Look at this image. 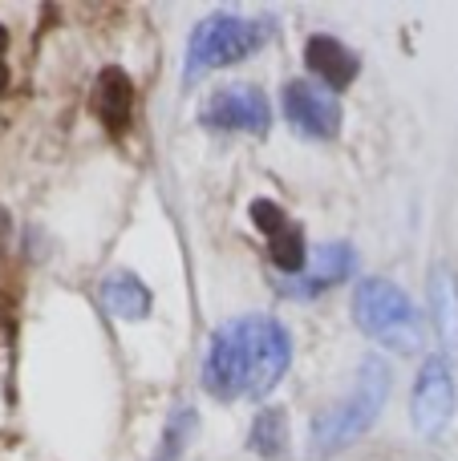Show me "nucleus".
<instances>
[{
	"mask_svg": "<svg viewBox=\"0 0 458 461\" xmlns=\"http://www.w3.org/2000/svg\"><path fill=\"white\" fill-rule=\"evenodd\" d=\"M292 357L289 332L268 316H243L219 328L207 352V381L211 397L235 401V397H264L284 376Z\"/></svg>",
	"mask_w": 458,
	"mask_h": 461,
	"instance_id": "nucleus-1",
	"label": "nucleus"
},
{
	"mask_svg": "<svg viewBox=\"0 0 458 461\" xmlns=\"http://www.w3.org/2000/svg\"><path fill=\"white\" fill-rule=\"evenodd\" d=\"M353 320L362 324L365 336H373L381 348L398 352V357L422 352V324H418V316H414V303L406 300L402 287L386 284V279H365V284H357Z\"/></svg>",
	"mask_w": 458,
	"mask_h": 461,
	"instance_id": "nucleus-2",
	"label": "nucleus"
},
{
	"mask_svg": "<svg viewBox=\"0 0 458 461\" xmlns=\"http://www.w3.org/2000/svg\"><path fill=\"white\" fill-rule=\"evenodd\" d=\"M268 41V24L260 21H243V16L232 13H215L191 32V45H187V73L183 81H199L203 73H211L215 65L240 61V57L256 53Z\"/></svg>",
	"mask_w": 458,
	"mask_h": 461,
	"instance_id": "nucleus-3",
	"label": "nucleus"
},
{
	"mask_svg": "<svg viewBox=\"0 0 458 461\" xmlns=\"http://www.w3.org/2000/svg\"><path fill=\"white\" fill-rule=\"evenodd\" d=\"M389 389V373L381 360H365L362 376H357L353 397L345 401L341 409H333L329 417H321L313 429V449H337L345 441H353L357 433L370 429V421L381 413V401H386Z\"/></svg>",
	"mask_w": 458,
	"mask_h": 461,
	"instance_id": "nucleus-4",
	"label": "nucleus"
},
{
	"mask_svg": "<svg viewBox=\"0 0 458 461\" xmlns=\"http://www.w3.org/2000/svg\"><path fill=\"white\" fill-rule=\"evenodd\" d=\"M199 118H203V126H211V130H248V134H264L272 113H268V102L260 89L227 86V89H219V94L207 97Z\"/></svg>",
	"mask_w": 458,
	"mask_h": 461,
	"instance_id": "nucleus-5",
	"label": "nucleus"
},
{
	"mask_svg": "<svg viewBox=\"0 0 458 461\" xmlns=\"http://www.w3.org/2000/svg\"><path fill=\"white\" fill-rule=\"evenodd\" d=\"M284 113L308 138H333L341 130V105L329 89L313 81H289L284 86Z\"/></svg>",
	"mask_w": 458,
	"mask_h": 461,
	"instance_id": "nucleus-6",
	"label": "nucleus"
},
{
	"mask_svg": "<svg viewBox=\"0 0 458 461\" xmlns=\"http://www.w3.org/2000/svg\"><path fill=\"white\" fill-rule=\"evenodd\" d=\"M454 413V381L451 368H446L443 357H430L418 373V384H414V425L418 433L435 438Z\"/></svg>",
	"mask_w": 458,
	"mask_h": 461,
	"instance_id": "nucleus-7",
	"label": "nucleus"
},
{
	"mask_svg": "<svg viewBox=\"0 0 458 461\" xmlns=\"http://www.w3.org/2000/svg\"><path fill=\"white\" fill-rule=\"evenodd\" d=\"M252 219L268 235V255H272L276 267L289 271V276H305V239H300V227L289 223V215L268 199L252 203Z\"/></svg>",
	"mask_w": 458,
	"mask_h": 461,
	"instance_id": "nucleus-8",
	"label": "nucleus"
},
{
	"mask_svg": "<svg viewBox=\"0 0 458 461\" xmlns=\"http://www.w3.org/2000/svg\"><path fill=\"white\" fill-rule=\"evenodd\" d=\"M353 271V247L349 243H329L316 251V263L308 276H292V279H280V292L284 295H297V300H308V295L325 292L329 284H341L349 279Z\"/></svg>",
	"mask_w": 458,
	"mask_h": 461,
	"instance_id": "nucleus-9",
	"label": "nucleus"
},
{
	"mask_svg": "<svg viewBox=\"0 0 458 461\" xmlns=\"http://www.w3.org/2000/svg\"><path fill=\"white\" fill-rule=\"evenodd\" d=\"M94 110L102 118V126L110 130L114 138L126 134L130 126V110H134V86L122 69H105L94 86Z\"/></svg>",
	"mask_w": 458,
	"mask_h": 461,
	"instance_id": "nucleus-10",
	"label": "nucleus"
},
{
	"mask_svg": "<svg viewBox=\"0 0 458 461\" xmlns=\"http://www.w3.org/2000/svg\"><path fill=\"white\" fill-rule=\"evenodd\" d=\"M305 57H308V65H313V73H321L325 86H333V89H345L349 81L357 77V57L333 37H313Z\"/></svg>",
	"mask_w": 458,
	"mask_h": 461,
	"instance_id": "nucleus-11",
	"label": "nucleus"
},
{
	"mask_svg": "<svg viewBox=\"0 0 458 461\" xmlns=\"http://www.w3.org/2000/svg\"><path fill=\"white\" fill-rule=\"evenodd\" d=\"M102 300H105V308L122 320H142L146 312H151V292H146V284L138 276H130V271H114V276L105 279Z\"/></svg>",
	"mask_w": 458,
	"mask_h": 461,
	"instance_id": "nucleus-12",
	"label": "nucleus"
},
{
	"mask_svg": "<svg viewBox=\"0 0 458 461\" xmlns=\"http://www.w3.org/2000/svg\"><path fill=\"white\" fill-rule=\"evenodd\" d=\"M435 312H438V332H443V344L458 352V287H454L451 271H438L435 276Z\"/></svg>",
	"mask_w": 458,
	"mask_h": 461,
	"instance_id": "nucleus-13",
	"label": "nucleus"
},
{
	"mask_svg": "<svg viewBox=\"0 0 458 461\" xmlns=\"http://www.w3.org/2000/svg\"><path fill=\"white\" fill-rule=\"evenodd\" d=\"M280 429H284L280 413H276V409H272V413H264L256 421V429H252V449H256V454H264V457H276V454H280Z\"/></svg>",
	"mask_w": 458,
	"mask_h": 461,
	"instance_id": "nucleus-14",
	"label": "nucleus"
},
{
	"mask_svg": "<svg viewBox=\"0 0 458 461\" xmlns=\"http://www.w3.org/2000/svg\"><path fill=\"white\" fill-rule=\"evenodd\" d=\"M191 421H195V413H191V409H183V413H179L175 421L167 425V438H162L159 461H179V449H183V441H187V429H191Z\"/></svg>",
	"mask_w": 458,
	"mask_h": 461,
	"instance_id": "nucleus-15",
	"label": "nucleus"
},
{
	"mask_svg": "<svg viewBox=\"0 0 458 461\" xmlns=\"http://www.w3.org/2000/svg\"><path fill=\"white\" fill-rule=\"evenodd\" d=\"M5 45H8V37H5V29H0V94H5V86H8V69H5Z\"/></svg>",
	"mask_w": 458,
	"mask_h": 461,
	"instance_id": "nucleus-16",
	"label": "nucleus"
}]
</instances>
